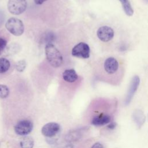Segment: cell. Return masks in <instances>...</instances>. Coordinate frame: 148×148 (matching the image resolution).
<instances>
[{"label": "cell", "instance_id": "obj_1", "mask_svg": "<svg viewBox=\"0 0 148 148\" xmlns=\"http://www.w3.org/2000/svg\"><path fill=\"white\" fill-rule=\"evenodd\" d=\"M45 50L46 58L52 66L58 68L61 66L63 63V57L60 51L53 43H47Z\"/></svg>", "mask_w": 148, "mask_h": 148}, {"label": "cell", "instance_id": "obj_2", "mask_svg": "<svg viewBox=\"0 0 148 148\" xmlns=\"http://www.w3.org/2000/svg\"><path fill=\"white\" fill-rule=\"evenodd\" d=\"M5 27L7 30L14 36L21 35L24 31V26L22 21L15 17L9 18L5 24Z\"/></svg>", "mask_w": 148, "mask_h": 148}, {"label": "cell", "instance_id": "obj_3", "mask_svg": "<svg viewBox=\"0 0 148 148\" xmlns=\"http://www.w3.org/2000/svg\"><path fill=\"white\" fill-rule=\"evenodd\" d=\"M27 2L26 0H9L8 9L9 12L14 15H19L26 10Z\"/></svg>", "mask_w": 148, "mask_h": 148}, {"label": "cell", "instance_id": "obj_4", "mask_svg": "<svg viewBox=\"0 0 148 148\" xmlns=\"http://www.w3.org/2000/svg\"><path fill=\"white\" fill-rule=\"evenodd\" d=\"M90 49L88 44L80 42L76 44L72 49V55L78 58L87 59L90 57Z\"/></svg>", "mask_w": 148, "mask_h": 148}, {"label": "cell", "instance_id": "obj_5", "mask_svg": "<svg viewBox=\"0 0 148 148\" xmlns=\"http://www.w3.org/2000/svg\"><path fill=\"white\" fill-rule=\"evenodd\" d=\"M33 129V123L29 120L19 121L14 126V131L16 134L25 136L29 134Z\"/></svg>", "mask_w": 148, "mask_h": 148}, {"label": "cell", "instance_id": "obj_6", "mask_svg": "<svg viewBox=\"0 0 148 148\" xmlns=\"http://www.w3.org/2000/svg\"><path fill=\"white\" fill-rule=\"evenodd\" d=\"M114 32L113 28L107 25L100 27L97 31V35L98 39L103 42H107L111 40L114 36Z\"/></svg>", "mask_w": 148, "mask_h": 148}, {"label": "cell", "instance_id": "obj_7", "mask_svg": "<svg viewBox=\"0 0 148 148\" xmlns=\"http://www.w3.org/2000/svg\"><path fill=\"white\" fill-rule=\"evenodd\" d=\"M140 83V78L138 76H134L131 79L129 88L128 90L127 95L124 101V103L125 105H128L131 102L132 99L136 91L138 86Z\"/></svg>", "mask_w": 148, "mask_h": 148}, {"label": "cell", "instance_id": "obj_8", "mask_svg": "<svg viewBox=\"0 0 148 148\" xmlns=\"http://www.w3.org/2000/svg\"><path fill=\"white\" fill-rule=\"evenodd\" d=\"M60 131L59 124L54 122H50L45 124L41 130L42 134L46 137H53Z\"/></svg>", "mask_w": 148, "mask_h": 148}, {"label": "cell", "instance_id": "obj_9", "mask_svg": "<svg viewBox=\"0 0 148 148\" xmlns=\"http://www.w3.org/2000/svg\"><path fill=\"white\" fill-rule=\"evenodd\" d=\"M119 68V64L117 59L113 57L107 58L103 63V69L105 72L108 75L115 73Z\"/></svg>", "mask_w": 148, "mask_h": 148}, {"label": "cell", "instance_id": "obj_10", "mask_svg": "<svg viewBox=\"0 0 148 148\" xmlns=\"http://www.w3.org/2000/svg\"><path fill=\"white\" fill-rule=\"evenodd\" d=\"M110 121L111 117L109 115L101 114L93 117L91 123L95 126H101L108 124Z\"/></svg>", "mask_w": 148, "mask_h": 148}, {"label": "cell", "instance_id": "obj_11", "mask_svg": "<svg viewBox=\"0 0 148 148\" xmlns=\"http://www.w3.org/2000/svg\"><path fill=\"white\" fill-rule=\"evenodd\" d=\"M62 78L66 82L73 83L78 79V75L74 69H68L63 72Z\"/></svg>", "mask_w": 148, "mask_h": 148}, {"label": "cell", "instance_id": "obj_12", "mask_svg": "<svg viewBox=\"0 0 148 148\" xmlns=\"http://www.w3.org/2000/svg\"><path fill=\"white\" fill-rule=\"evenodd\" d=\"M132 118L138 128H140L143 124L146 119L143 112L139 109L135 110L133 112Z\"/></svg>", "mask_w": 148, "mask_h": 148}, {"label": "cell", "instance_id": "obj_13", "mask_svg": "<svg viewBox=\"0 0 148 148\" xmlns=\"http://www.w3.org/2000/svg\"><path fill=\"white\" fill-rule=\"evenodd\" d=\"M20 145L21 148H33L34 146V140L31 136H24L20 140Z\"/></svg>", "mask_w": 148, "mask_h": 148}, {"label": "cell", "instance_id": "obj_14", "mask_svg": "<svg viewBox=\"0 0 148 148\" xmlns=\"http://www.w3.org/2000/svg\"><path fill=\"white\" fill-rule=\"evenodd\" d=\"M123 6L125 13L128 16H132L134 14V10L129 0H119Z\"/></svg>", "mask_w": 148, "mask_h": 148}, {"label": "cell", "instance_id": "obj_15", "mask_svg": "<svg viewBox=\"0 0 148 148\" xmlns=\"http://www.w3.org/2000/svg\"><path fill=\"white\" fill-rule=\"evenodd\" d=\"M10 66L9 61L5 58H0V73L7 72Z\"/></svg>", "mask_w": 148, "mask_h": 148}, {"label": "cell", "instance_id": "obj_16", "mask_svg": "<svg viewBox=\"0 0 148 148\" xmlns=\"http://www.w3.org/2000/svg\"><path fill=\"white\" fill-rule=\"evenodd\" d=\"M18 49H19L18 45L16 43H11L9 46H6L3 51L4 53H6V55L10 56L16 54L17 51H18Z\"/></svg>", "mask_w": 148, "mask_h": 148}, {"label": "cell", "instance_id": "obj_17", "mask_svg": "<svg viewBox=\"0 0 148 148\" xmlns=\"http://www.w3.org/2000/svg\"><path fill=\"white\" fill-rule=\"evenodd\" d=\"M81 134L79 131H72L69 132L66 135V139L68 141H73L80 138Z\"/></svg>", "mask_w": 148, "mask_h": 148}, {"label": "cell", "instance_id": "obj_18", "mask_svg": "<svg viewBox=\"0 0 148 148\" xmlns=\"http://www.w3.org/2000/svg\"><path fill=\"white\" fill-rule=\"evenodd\" d=\"M9 88L4 85L0 84V98H6L9 95Z\"/></svg>", "mask_w": 148, "mask_h": 148}, {"label": "cell", "instance_id": "obj_19", "mask_svg": "<svg viewBox=\"0 0 148 148\" xmlns=\"http://www.w3.org/2000/svg\"><path fill=\"white\" fill-rule=\"evenodd\" d=\"M26 65H27L26 61L24 60H21L16 62L15 67L16 70L18 72H22L25 70L26 68Z\"/></svg>", "mask_w": 148, "mask_h": 148}, {"label": "cell", "instance_id": "obj_20", "mask_svg": "<svg viewBox=\"0 0 148 148\" xmlns=\"http://www.w3.org/2000/svg\"><path fill=\"white\" fill-rule=\"evenodd\" d=\"M53 39H54V34L52 32L47 33L45 37L44 38L45 42H47V43H52Z\"/></svg>", "mask_w": 148, "mask_h": 148}, {"label": "cell", "instance_id": "obj_21", "mask_svg": "<svg viewBox=\"0 0 148 148\" xmlns=\"http://www.w3.org/2000/svg\"><path fill=\"white\" fill-rule=\"evenodd\" d=\"M7 46V41L6 39L2 38H0V53L3 51L6 47Z\"/></svg>", "mask_w": 148, "mask_h": 148}, {"label": "cell", "instance_id": "obj_22", "mask_svg": "<svg viewBox=\"0 0 148 148\" xmlns=\"http://www.w3.org/2000/svg\"><path fill=\"white\" fill-rule=\"evenodd\" d=\"M91 148H103V146L101 143L96 142L91 146Z\"/></svg>", "mask_w": 148, "mask_h": 148}, {"label": "cell", "instance_id": "obj_23", "mask_svg": "<svg viewBox=\"0 0 148 148\" xmlns=\"http://www.w3.org/2000/svg\"><path fill=\"white\" fill-rule=\"evenodd\" d=\"M117 126V124L116 123H114V122H112V123H111L110 124H109L108 126H107V127L109 128V129H110V130H113V129H114L115 128V127Z\"/></svg>", "mask_w": 148, "mask_h": 148}, {"label": "cell", "instance_id": "obj_24", "mask_svg": "<svg viewBox=\"0 0 148 148\" xmlns=\"http://www.w3.org/2000/svg\"><path fill=\"white\" fill-rule=\"evenodd\" d=\"M34 1L36 5H42L43 2H45L47 0H34Z\"/></svg>", "mask_w": 148, "mask_h": 148}, {"label": "cell", "instance_id": "obj_25", "mask_svg": "<svg viewBox=\"0 0 148 148\" xmlns=\"http://www.w3.org/2000/svg\"><path fill=\"white\" fill-rule=\"evenodd\" d=\"M64 148H74L72 145H67Z\"/></svg>", "mask_w": 148, "mask_h": 148}]
</instances>
